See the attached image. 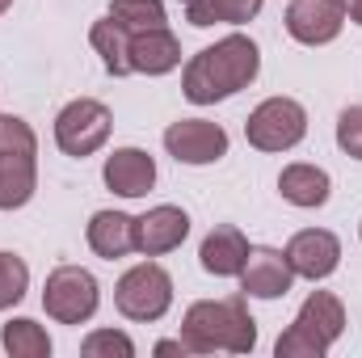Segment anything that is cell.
<instances>
[{"label":"cell","instance_id":"21","mask_svg":"<svg viewBox=\"0 0 362 358\" xmlns=\"http://www.w3.org/2000/svg\"><path fill=\"white\" fill-rule=\"evenodd\" d=\"M0 342H4V350H8L13 358H47L51 354L47 329H42L38 321H25V316L8 321V325L0 329Z\"/></svg>","mask_w":362,"mask_h":358},{"label":"cell","instance_id":"13","mask_svg":"<svg viewBox=\"0 0 362 358\" xmlns=\"http://www.w3.org/2000/svg\"><path fill=\"white\" fill-rule=\"evenodd\" d=\"M295 282V270L286 262V253L278 249H249V262L240 270V291L253 299H278L286 295Z\"/></svg>","mask_w":362,"mask_h":358},{"label":"cell","instance_id":"10","mask_svg":"<svg viewBox=\"0 0 362 358\" xmlns=\"http://www.w3.org/2000/svg\"><path fill=\"white\" fill-rule=\"evenodd\" d=\"M346 4L341 0H291L286 4V34L303 47H325L341 34Z\"/></svg>","mask_w":362,"mask_h":358},{"label":"cell","instance_id":"2","mask_svg":"<svg viewBox=\"0 0 362 358\" xmlns=\"http://www.w3.org/2000/svg\"><path fill=\"white\" fill-rule=\"evenodd\" d=\"M181 342L189 354H249L257 346V321L245 299H198L181 321Z\"/></svg>","mask_w":362,"mask_h":358},{"label":"cell","instance_id":"28","mask_svg":"<svg viewBox=\"0 0 362 358\" xmlns=\"http://www.w3.org/2000/svg\"><path fill=\"white\" fill-rule=\"evenodd\" d=\"M8 4H13V0H0V13H4V8H8Z\"/></svg>","mask_w":362,"mask_h":358},{"label":"cell","instance_id":"6","mask_svg":"<svg viewBox=\"0 0 362 358\" xmlns=\"http://www.w3.org/2000/svg\"><path fill=\"white\" fill-rule=\"evenodd\" d=\"M101 304V287L85 266H59L47 274V287H42V308L51 321L59 325H85L93 321Z\"/></svg>","mask_w":362,"mask_h":358},{"label":"cell","instance_id":"24","mask_svg":"<svg viewBox=\"0 0 362 358\" xmlns=\"http://www.w3.org/2000/svg\"><path fill=\"white\" fill-rule=\"evenodd\" d=\"M81 354L85 358H131L135 354V342L118 329H97L81 342Z\"/></svg>","mask_w":362,"mask_h":358},{"label":"cell","instance_id":"12","mask_svg":"<svg viewBox=\"0 0 362 358\" xmlns=\"http://www.w3.org/2000/svg\"><path fill=\"white\" fill-rule=\"evenodd\" d=\"M189 236V215L181 207H152L148 215L135 219V253L144 258H160V253H173L181 241Z\"/></svg>","mask_w":362,"mask_h":358},{"label":"cell","instance_id":"8","mask_svg":"<svg viewBox=\"0 0 362 358\" xmlns=\"http://www.w3.org/2000/svg\"><path fill=\"white\" fill-rule=\"evenodd\" d=\"M245 135L257 152H286L308 135V110L295 97H270L249 114Z\"/></svg>","mask_w":362,"mask_h":358},{"label":"cell","instance_id":"20","mask_svg":"<svg viewBox=\"0 0 362 358\" xmlns=\"http://www.w3.org/2000/svg\"><path fill=\"white\" fill-rule=\"evenodd\" d=\"M89 42H93V51L101 55V64H105L110 76H131V34L114 17H101L93 25Z\"/></svg>","mask_w":362,"mask_h":358},{"label":"cell","instance_id":"26","mask_svg":"<svg viewBox=\"0 0 362 358\" xmlns=\"http://www.w3.org/2000/svg\"><path fill=\"white\" fill-rule=\"evenodd\" d=\"M156 354H189V350H185V342H160V346H156Z\"/></svg>","mask_w":362,"mask_h":358},{"label":"cell","instance_id":"18","mask_svg":"<svg viewBox=\"0 0 362 358\" xmlns=\"http://www.w3.org/2000/svg\"><path fill=\"white\" fill-rule=\"evenodd\" d=\"M278 190L291 207H325L333 194V181L320 165H286L278 178Z\"/></svg>","mask_w":362,"mask_h":358},{"label":"cell","instance_id":"14","mask_svg":"<svg viewBox=\"0 0 362 358\" xmlns=\"http://www.w3.org/2000/svg\"><path fill=\"white\" fill-rule=\"evenodd\" d=\"M105 185L122 198H144L152 185H156V161L144 152V148H118L105 156V169H101Z\"/></svg>","mask_w":362,"mask_h":358},{"label":"cell","instance_id":"22","mask_svg":"<svg viewBox=\"0 0 362 358\" xmlns=\"http://www.w3.org/2000/svg\"><path fill=\"white\" fill-rule=\"evenodd\" d=\"M110 17L127 34L156 30V25H165V0H110Z\"/></svg>","mask_w":362,"mask_h":358},{"label":"cell","instance_id":"11","mask_svg":"<svg viewBox=\"0 0 362 358\" xmlns=\"http://www.w3.org/2000/svg\"><path fill=\"white\" fill-rule=\"evenodd\" d=\"M282 253H286V262H291V270H295L299 278H312V282L329 278L333 270L341 266V241H337L333 232H325V228H303V232H295Z\"/></svg>","mask_w":362,"mask_h":358},{"label":"cell","instance_id":"9","mask_svg":"<svg viewBox=\"0 0 362 358\" xmlns=\"http://www.w3.org/2000/svg\"><path fill=\"white\" fill-rule=\"evenodd\" d=\"M165 148L177 165H215L228 156V131L206 118H181L165 131Z\"/></svg>","mask_w":362,"mask_h":358},{"label":"cell","instance_id":"4","mask_svg":"<svg viewBox=\"0 0 362 358\" xmlns=\"http://www.w3.org/2000/svg\"><path fill=\"white\" fill-rule=\"evenodd\" d=\"M38 139L25 118L0 114V211H17L38 190Z\"/></svg>","mask_w":362,"mask_h":358},{"label":"cell","instance_id":"5","mask_svg":"<svg viewBox=\"0 0 362 358\" xmlns=\"http://www.w3.org/2000/svg\"><path fill=\"white\" fill-rule=\"evenodd\" d=\"M114 304H118V312L127 321H139V325L160 321L169 312V304H173V278H169V270L156 266V262L131 266L118 278V287H114Z\"/></svg>","mask_w":362,"mask_h":358},{"label":"cell","instance_id":"17","mask_svg":"<svg viewBox=\"0 0 362 358\" xmlns=\"http://www.w3.org/2000/svg\"><path fill=\"white\" fill-rule=\"evenodd\" d=\"M89 249L105 262L127 258L135 249V219L122 211H97L89 219Z\"/></svg>","mask_w":362,"mask_h":358},{"label":"cell","instance_id":"16","mask_svg":"<svg viewBox=\"0 0 362 358\" xmlns=\"http://www.w3.org/2000/svg\"><path fill=\"white\" fill-rule=\"evenodd\" d=\"M198 258H202V270H206V274H215V278H232V274H240L245 262H249V241H245L240 228L219 224V228L206 232Z\"/></svg>","mask_w":362,"mask_h":358},{"label":"cell","instance_id":"27","mask_svg":"<svg viewBox=\"0 0 362 358\" xmlns=\"http://www.w3.org/2000/svg\"><path fill=\"white\" fill-rule=\"evenodd\" d=\"M341 4H346V17L362 25V0H341Z\"/></svg>","mask_w":362,"mask_h":358},{"label":"cell","instance_id":"15","mask_svg":"<svg viewBox=\"0 0 362 358\" xmlns=\"http://www.w3.org/2000/svg\"><path fill=\"white\" fill-rule=\"evenodd\" d=\"M181 64V42L173 38L169 25H156V30H139L131 34V72H144V76H165Z\"/></svg>","mask_w":362,"mask_h":358},{"label":"cell","instance_id":"1","mask_svg":"<svg viewBox=\"0 0 362 358\" xmlns=\"http://www.w3.org/2000/svg\"><path fill=\"white\" fill-rule=\"evenodd\" d=\"M262 72V51L253 38L245 34H228L219 38L215 47H202L189 64H185V76H181V93L194 101V105H215L232 93L249 89Z\"/></svg>","mask_w":362,"mask_h":358},{"label":"cell","instance_id":"23","mask_svg":"<svg viewBox=\"0 0 362 358\" xmlns=\"http://www.w3.org/2000/svg\"><path fill=\"white\" fill-rule=\"evenodd\" d=\"M25 287H30V266L17 253H0V312L13 308V304H21Z\"/></svg>","mask_w":362,"mask_h":358},{"label":"cell","instance_id":"19","mask_svg":"<svg viewBox=\"0 0 362 358\" xmlns=\"http://www.w3.org/2000/svg\"><path fill=\"white\" fill-rule=\"evenodd\" d=\"M266 0H181L185 21L206 30V25H245L262 13Z\"/></svg>","mask_w":362,"mask_h":358},{"label":"cell","instance_id":"25","mask_svg":"<svg viewBox=\"0 0 362 358\" xmlns=\"http://www.w3.org/2000/svg\"><path fill=\"white\" fill-rule=\"evenodd\" d=\"M337 148H341L346 156L362 161V105L341 110V118H337Z\"/></svg>","mask_w":362,"mask_h":358},{"label":"cell","instance_id":"7","mask_svg":"<svg viewBox=\"0 0 362 358\" xmlns=\"http://www.w3.org/2000/svg\"><path fill=\"white\" fill-rule=\"evenodd\" d=\"M110 131H114V114L93 97L68 101L59 110V118H55V144H59L64 156H76V161L93 156L110 139Z\"/></svg>","mask_w":362,"mask_h":358},{"label":"cell","instance_id":"3","mask_svg":"<svg viewBox=\"0 0 362 358\" xmlns=\"http://www.w3.org/2000/svg\"><path fill=\"white\" fill-rule=\"evenodd\" d=\"M346 333V308L333 291H312L295 316V325L278 337V358H325L329 346Z\"/></svg>","mask_w":362,"mask_h":358}]
</instances>
